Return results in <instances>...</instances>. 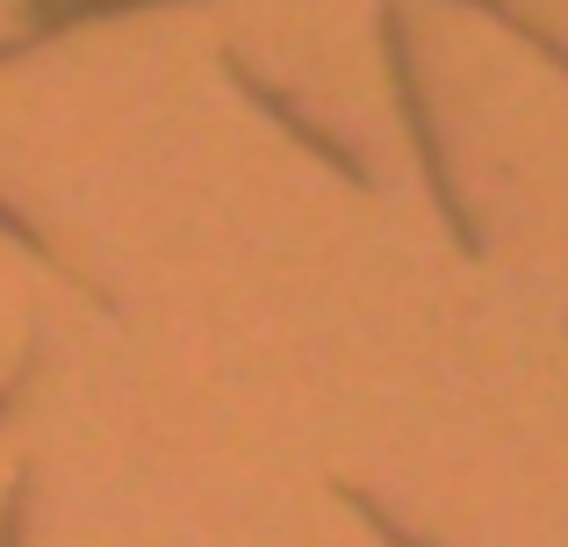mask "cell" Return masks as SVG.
Here are the masks:
<instances>
[{
  "instance_id": "cell-1",
  "label": "cell",
  "mask_w": 568,
  "mask_h": 547,
  "mask_svg": "<svg viewBox=\"0 0 568 547\" xmlns=\"http://www.w3.org/2000/svg\"><path fill=\"white\" fill-rule=\"evenodd\" d=\"M0 224H14V216H8V210H0Z\"/></svg>"
}]
</instances>
